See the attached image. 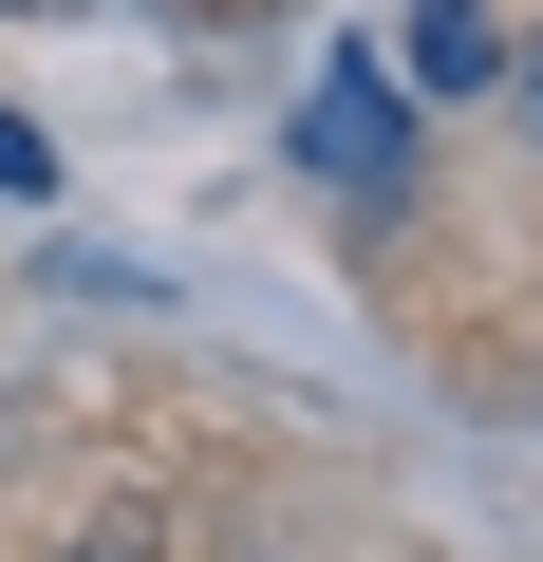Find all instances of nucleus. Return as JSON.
Masks as SVG:
<instances>
[{"instance_id": "f257e3e1", "label": "nucleus", "mask_w": 543, "mask_h": 562, "mask_svg": "<svg viewBox=\"0 0 543 562\" xmlns=\"http://www.w3.org/2000/svg\"><path fill=\"white\" fill-rule=\"evenodd\" d=\"M301 169H319L338 206H394V188H412V94H394V57H338V76L301 94Z\"/></svg>"}, {"instance_id": "f03ea898", "label": "nucleus", "mask_w": 543, "mask_h": 562, "mask_svg": "<svg viewBox=\"0 0 543 562\" xmlns=\"http://www.w3.org/2000/svg\"><path fill=\"white\" fill-rule=\"evenodd\" d=\"M394 76H431V94H487V76H506V20H487V0H412Z\"/></svg>"}, {"instance_id": "7ed1b4c3", "label": "nucleus", "mask_w": 543, "mask_h": 562, "mask_svg": "<svg viewBox=\"0 0 543 562\" xmlns=\"http://www.w3.org/2000/svg\"><path fill=\"white\" fill-rule=\"evenodd\" d=\"M0 188H57V150H38V132H20V113H0Z\"/></svg>"}, {"instance_id": "20e7f679", "label": "nucleus", "mask_w": 543, "mask_h": 562, "mask_svg": "<svg viewBox=\"0 0 543 562\" xmlns=\"http://www.w3.org/2000/svg\"><path fill=\"white\" fill-rule=\"evenodd\" d=\"M524 132H543V38H524Z\"/></svg>"}]
</instances>
